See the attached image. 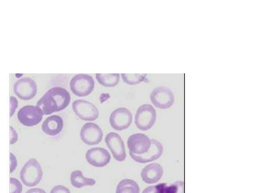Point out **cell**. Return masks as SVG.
Segmentation results:
<instances>
[{"label": "cell", "mask_w": 258, "mask_h": 193, "mask_svg": "<svg viewBox=\"0 0 258 193\" xmlns=\"http://www.w3.org/2000/svg\"><path fill=\"white\" fill-rule=\"evenodd\" d=\"M70 100V93L65 88L54 87L49 89L38 101L37 107L41 109L43 115H50L64 109Z\"/></svg>", "instance_id": "6da1fadb"}, {"label": "cell", "mask_w": 258, "mask_h": 193, "mask_svg": "<svg viewBox=\"0 0 258 193\" xmlns=\"http://www.w3.org/2000/svg\"><path fill=\"white\" fill-rule=\"evenodd\" d=\"M42 174L40 164L36 159L32 158L24 164L20 171V176L25 185L33 186L40 181Z\"/></svg>", "instance_id": "7a4b0ae2"}, {"label": "cell", "mask_w": 258, "mask_h": 193, "mask_svg": "<svg viewBox=\"0 0 258 193\" xmlns=\"http://www.w3.org/2000/svg\"><path fill=\"white\" fill-rule=\"evenodd\" d=\"M70 88L74 94L78 96H85L90 94L94 87L92 77L86 74H78L72 77L70 82Z\"/></svg>", "instance_id": "3957f363"}, {"label": "cell", "mask_w": 258, "mask_h": 193, "mask_svg": "<svg viewBox=\"0 0 258 193\" xmlns=\"http://www.w3.org/2000/svg\"><path fill=\"white\" fill-rule=\"evenodd\" d=\"M156 119V111L153 106L150 104H144L137 111L135 122L139 129L146 131L153 127Z\"/></svg>", "instance_id": "277c9868"}, {"label": "cell", "mask_w": 258, "mask_h": 193, "mask_svg": "<svg viewBox=\"0 0 258 193\" xmlns=\"http://www.w3.org/2000/svg\"><path fill=\"white\" fill-rule=\"evenodd\" d=\"M150 100L156 108L166 109L171 107L174 102V96L170 89L160 86L155 88L150 94Z\"/></svg>", "instance_id": "5b68a950"}, {"label": "cell", "mask_w": 258, "mask_h": 193, "mask_svg": "<svg viewBox=\"0 0 258 193\" xmlns=\"http://www.w3.org/2000/svg\"><path fill=\"white\" fill-rule=\"evenodd\" d=\"M72 108L77 117L84 121H94L99 116L97 108L92 103L85 100L75 101Z\"/></svg>", "instance_id": "8992f818"}, {"label": "cell", "mask_w": 258, "mask_h": 193, "mask_svg": "<svg viewBox=\"0 0 258 193\" xmlns=\"http://www.w3.org/2000/svg\"><path fill=\"white\" fill-rule=\"evenodd\" d=\"M41 109L33 106H26L22 107L18 113L19 122L26 126H33L39 124L43 117Z\"/></svg>", "instance_id": "52a82bcc"}, {"label": "cell", "mask_w": 258, "mask_h": 193, "mask_svg": "<svg viewBox=\"0 0 258 193\" xmlns=\"http://www.w3.org/2000/svg\"><path fill=\"white\" fill-rule=\"evenodd\" d=\"M109 122L112 128L117 131L127 129L132 122V114L125 108H119L111 114Z\"/></svg>", "instance_id": "ba28073f"}, {"label": "cell", "mask_w": 258, "mask_h": 193, "mask_svg": "<svg viewBox=\"0 0 258 193\" xmlns=\"http://www.w3.org/2000/svg\"><path fill=\"white\" fill-rule=\"evenodd\" d=\"M127 143L129 152L136 155H142L150 149L151 139L144 134L137 133L131 135Z\"/></svg>", "instance_id": "9c48e42d"}, {"label": "cell", "mask_w": 258, "mask_h": 193, "mask_svg": "<svg viewBox=\"0 0 258 193\" xmlns=\"http://www.w3.org/2000/svg\"><path fill=\"white\" fill-rule=\"evenodd\" d=\"M105 142L115 160L118 161L125 160L126 153L124 143L118 134L115 132L109 133L105 137Z\"/></svg>", "instance_id": "30bf717a"}, {"label": "cell", "mask_w": 258, "mask_h": 193, "mask_svg": "<svg viewBox=\"0 0 258 193\" xmlns=\"http://www.w3.org/2000/svg\"><path fill=\"white\" fill-rule=\"evenodd\" d=\"M80 137L85 144L88 145H94L101 141L103 132L96 124L87 123L81 128Z\"/></svg>", "instance_id": "8fae6325"}, {"label": "cell", "mask_w": 258, "mask_h": 193, "mask_svg": "<svg viewBox=\"0 0 258 193\" xmlns=\"http://www.w3.org/2000/svg\"><path fill=\"white\" fill-rule=\"evenodd\" d=\"M14 91L20 99L29 100L35 95L37 86L33 80L28 77H24L18 80L15 83Z\"/></svg>", "instance_id": "7c38bea8"}, {"label": "cell", "mask_w": 258, "mask_h": 193, "mask_svg": "<svg viewBox=\"0 0 258 193\" xmlns=\"http://www.w3.org/2000/svg\"><path fill=\"white\" fill-rule=\"evenodd\" d=\"M110 158L108 151L101 147L91 148L86 153L87 161L95 167H101L106 165L110 162Z\"/></svg>", "instance_id": "4fadbf2b"}, {"label": "cell", "mask_w": 258, "mask_h": 193, "mask_svg": "<svg viewBox=\"0 0 258 193\" xmlns=\"http://www.w3.org/2000/svg\"><path fill=\"white\" fill-rule=\"evenodd\" d=\"M163 148L161 143L158 141L151 139V145L149 150L142 155H136L129 152L133 160L139 163H146L155 160L162 155Z\"/></svg>", "instance_id": "5bb4252c"}, {"label": "cell", "mask_w": 258, "mask_h": 193, "mask_svg": "<svg viewBox=\"0 0 258 193\" xmlns=\"http://www.w3.org/2000/svg\"><path fill=\"white\" fill-rule=\"evenodd\" d=\"M163 169L158 163H151L146 166L142 170L141 175L142 180L148 184L157 182L161 178Z\"/></svg>", "instance_id": "9a60e30c"}, {"label": "cell", "mask_w": 258, "mask_h": 193, "mask_svg": "<svg viewBox=\"0 0 258 193\" xmlns=\"http://www.w3.org/2000/svg\"><path fill=\"white\" fill-rule=\"evenodd\" d=\"M142 193H183V184L181 181L173 184L159 183L146 187Z\"/></svg>", "instance_id": "2e32d148"}, {"label": "cell", "mask_w": 258, "mask_h": 193, "mask_svg": "<svg viewBox=\"0 0 258 193\" xmlns=\"http://www.w3.org/2000/svg\"><path fill=\"white\" fill-rule=\"evenodd\" d=\"M63 122L62 118L57 115L47 117L42 125V130L46 134L55 136L62 130Z\"/></svg>", "instance_id": "e0dca14e"}, {"label": "cell", "mask_w": 258, "mask_h": 193, "mask_svg": "<svg viewBox=\"0 0 258 193\" xmlns=\"http://www.w3.org/2000/svg\"><path fill=\"white\" fill-rule=\"evenodd\" d=\"M71 182L73 186L81 188L84 186H92L95 184L96 181L83 176L80 170L73 171L71 174Z\"/></svg>", "instance_id": "ac0fdd59"}, {"label": "cell", "mask_w": 258, "mask_h": 193, "mask_svg": "<svg viewBox=\"0 0 258 193\" xmlns=\"http://www.w3.org/2000/svg\"><path fill=\"white\" fill-rule=\"evenodd\" d=\"M140 188L138 183L131 179H124L118 184L116 193H139Z\"/></svg>", "instance_id": "d6986e66"}, {"label": "cell", "mask_w": 258, "mask_h": 193, "mask_svg": "<svg viewBox=\"0 0 258 193\" xmlns=\"http://www.w3.org/2000/svg\"><path fill=\"white\" fill-rule=\"evenodd\" d=\"M96 77L98 81L102 85L106 87L115 86L119 80L118 73H97Z\"/></svg>", "instance_id": "ffe728a7"}, {"label": "cell", "mask_w": 258, "mask_h": 193, "mask_svg": "<svg viewBox=\"0 0 258 193\" xmlns=\"http://www.w3.org/2000/svg\"><path fill=\"white\" fill-rule=\"evenodd\" d=\"M146 75L145 74H121L124 81L130 85L136 84L143 81Z\"/></svg>", "instance_id": "44dd1931"}, {"label": "cell", "mask_w": 258, "mask_h": 193, "mask_svg": "<svg viewBox=\"0 0 258 193\" xmlns=\"http://www.w3.org/2000/svg\"><path fill=\"white\" fill-rule=\"evenodd\" d=\"M10 193H21L22 190V185L17 179L14 177L10 178Z\"/></svg>", "instance_id": "7402d4cb"}, {"label": "cell", "mask_w": 258, "mask_h": 193, "mask_svg": "<svg viewBox=\"0 0 258 193\" xmlns=\"http://www.w3.org/2000/svg\"><path fill=\"white\" fill-rule=\"evenodd\" d=\"M50 193H71V192L67 187L61 185H58L54 186Z\"/></svg>", "instance_id": "603a6c76"}, {"label": "cell", "mask_w": 258, "mask_h": 193, "mask_svg": "<svg viewBox=\"0 0 258 193\" xmlns=\"http://www.w3.org/2000/svg\"><path fill=\"white\" fill-rule=\"evenodd\" d=\"M18 107V102L17 99L14 96L10 97V117H12Z\"/></svg>", "instance_id": "cb8c5ba5"}, {"label": "cell", "mask_w": 258, "mask_h": 193, "mask_svg": "<svg viewBox=\"0 0 258 193\" xmlns=\"http://www.w3.org/2000/svg\"><path fill=\"white\" fill-rule=\"evenodd\" d=\"M10 172L12 173L16 169L17 165V161L15 156L12 153H10Z\"/></svg>", "instance_id": "d4e9b609"}, {"label": "cell", "mask_w": 258, "mask_h": 193, "mask_svg": "<svg viewBox=\"0 0 258 193\" xmlns=\"http://www.w3.org/2000/svg\"><path fill=\"white\" fill-rule=\"evenodd\" d=\"M18 140V135L16 130L12 127H10V144L15 143Z\"/></svg>", "instance_id": "484cf974"}, {"label": "cell", "mask_w": 258, "mask_h": 193, "mask_svg": "<svg viewBox=\"0 0 258 193\" xmlns=\"http://www.w3.org/2000/svg\"><path fill=\"white\" fill-rule=\"evenodd\" d=\"M26 193H46L44 190L39 188H31L26 191Z\"/></svg>", "instance_id": "4316f807"}]
</instances>
